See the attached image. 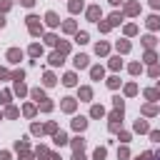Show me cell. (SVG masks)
Masks as SVG:
<instances>
[{"instance_id":"6da1fadb","label":"cell","mask_w":160,"mask_h":160,"mask_svg":"<svg viewBox=\"0 0 160 160\" xmlns=\"http://www.w3.org/2000/svg\"><path fill=\"white\" fill-rule=\"evenodd\" d=\"M25 20H28V30H30V35H35V38H38V35L42 32V25H40V18H35V15H28Z\"/></svg>"},{"instance_id":"7a4b0ae2","label":"cell","mask_w":160,"mask_h":160,"mask_svg":"<svg viewBox=\"0 0 160 160\" xmlns=\"http://www.w3.org/2000/svg\"><path fill=\"white\" fill-rule=\"evenodd\" d=\"M20 60H22V50H18V48H10V50H8V62L18 65Z\"/></svg>"},{"instance_id":"3957f363","label":"cell","mask_w":160,"mask_h":160,"mask_svg":"<svg viewBox=\"0 0 160 160\" xmlns=\"http://www.w3.org/2000/svg\"><path fill=\"white\" fill-rule=\"evenodd\" d=\"M45 22H48V25H50V28H58V25H60V18H58V15H55V12H52V10H50V12H48V15H45Z\"/></svg>"},{"instance_id":"277c9868","label":"cell","mask_w":160,"mask_h":160,"mask_svg":"<svg viewBox=\"0 0 160 160\" xmlns=\"http://www.w3.org/2000/svg\"><path fill=\"white\" fill-rule=\"evenodd\" d=\"M102 75H105L102 65H95V68H90V78H92V80H102Z\"/></svg>"},{"instance_id":"5b68a950","label":"cell","mask_w":160,"mask_h":160,"mask_svg":"<svg viewBox=\"0 0 160 160\" xmlns=\"http://www.w3.org/2000/svg\"><path fill=\"white\" fill-rule=\"evenodd\" d=\"M88 60H90L88 55H75V68H78V70H82V68H88Z\"/></svg>"},{"instance_id":"8992f818","label":"cell","mask_w":160,"mask_h":160,"mask_svg":"<svg viewBox=\"0 0 160 160\" xmlns=\"http://www.w3.org/2000/svg\"><path fill=\"white\" fill-rule=\"evenodd\" d=\"M72 128H75V130L80 132V130H85V128H88V120H85V118L80 115V118H75V120H72Z\"/></svg>"},{"instance_id":"52a82bcc","label":"cell","mask_w":160,"mask_h":160,"mask_svg":"<svg viewBox=\"0 0 160 160\" xmlns=\"http://www.w3.org/2000/svg\"><path fill=\"white\" fill-rule=\"evenodd\" d=\"M138 12H140V5L138 2H128L125 5V15H138Z\"/></svg>"},{"instance_id":"ba28073f","label":"cell","mask_w":160,"mask_h":160,"mask_svg":"<svg viewBox=\"0 0 160 160\" xmlns=\"http://www.w3.org/2000/svg\"><path fill=\"white\" fill-rule=\"evenodd\" d=\"M98 18H100V8H98V5H92V8H88V20H92V22H95Z\"/></svg>"},{"instance_id":"9c48e42d","label":"cell","mask_w":160,"mask_h":160,"mask_svg":"<svg viewBox=\"0 0 160 160\" xmlns=\"http://www.w3.org/2000/svg\"><path fill=\"white\" fill-rule=\"evenodd\" d=\"M50 65H62V52H60V50H55V52L50 55Z\"/></svg>"},{"instance_id":"30bf717a","label":"cell","mask_w":160,"mask_h":160,"mask_svg":"<svg viewBox=\"0 0 160 160\" xmlns=\"http://www.w3.org/2000/svg\"><path fill=\"white\" fill-rule=\"evenodd\" d=\"M75 82H78V78H75V72H68V75L62 78V85H68V88H72Z\"/></svg>"},{"instance_id":"8fae6325","label":"cell","mask_w":160,"mask_h":160,"mask_svg":"<svg viewBox=\"0 0 160 160\" xmlns=\"http://www.w3.org/2000/svg\"><path fill=\"white\" fill-rule=\"evenodd\" d=\"M62 110H65V112H72V110H75V100H72V98H65V100H62Z\"/></svg>"},{"instance_id":"7c38bea8","label":"cell","mask_w":160,"mask_h":160,"mask_svg":"<svg viewBox=\"0 0 160 160\" xmlns=\"http://www.w3.org/2000/svg\"><path fill=\"white\" fill-rule=\"evenodd\" d=\"M135 132H150V125H148L145 120H138V122H135Z\"/></svg>"},{"instance_id":"4fadbf2b","label":"cell","mask_w":160,"mask_h":160,"mask_svg":"<svg viewBox=\"0 0 160 160\" xmlns=\"http://www.w3.org/2000/svg\"><path fill=\"white\" fill-rule=\"evenodd\" d=\"M148 28H150V30H158V28H160V18H158V15H150V18H148Z\"/></svg>"},{"instance_id":"5bb4252c","label":"cell","mask_w":160,"mask_h":160,"mask_svg":"<svg viewBox=\"0 0 160 160\" xmlns=\"http://www.w3.org/2000/svg\"><path fill=\"white\" fill-rule=\"evenodd\" d=\"M68 10H70V12L82 10V0H70V2H68Z\"/></svg>"},{"instance_id":"9a60e30c","label":"cell","mask_w":160,"mask_h":160,"mask_svg":"<svg viewBox=\"0 0 160 160\" xmlns=\"http://www.w3.org/2000/svg\"><path fill=\"white\" fill-rule=\"evenodd\" d=\"M108 50H110L108 42H98V45H95V52H98V55H108Z\"/></svg>"},{"instance_id":"2e32d148","label":"cell","mask_w":160,"mask_h":160,"mask_svg":"<svg viewBox=\"0 0 160 160\" xmlns=\"http://www.w3.org/2000/svg\"><path fill=\"white\" fill-rule=\"evenodd\" d=\"M15 92H18L20 98H22V95L28 92V88H25V82H22V80H15Z\"/></svg>"},{"instance_id":"e0dca14e","label":"cell","mask_w":160,"mask_h":160,"mask_svg":"<svg viewBox=\"0 0 160 160\" xmlns=\"http://www.w3.org/2000/svg\"><path fill=\"white\" fill-rule=\"evenodd\" d=\"M90 115H92V118H102V115H105V108H102V105H92Z\"/></svg>"},{"instance_id":"ac0fdd59","label":"cell","mask_w":160,"mask_h":160,"mask_svg":"<svg viewBox=\"0 0 160 160\" xmlns=\"http://www.w3.org/2000/svg\"><path fill=\"white\" fill-rule=\"evenodd\" d=\"M28 52H30V55H32V58H38V55H42V48H40V45H38V42H32V45H30V50H28Z\"/></svg>"},{"instance_id":"d6986e66","label":"cell","mask_w":160,"mask_h":160,"mask_svg":"<svg viewBox=\"0 0 160 160\" xmlns=\"http://www.w3.org/2000/svg\"><path fill=\"white\" fill-rule=\"evenodd\" d=\"M42 82H45V85L50 88V85H55L58 80H55V75H52V72H45V75H42Z\"/></svg>"},{"instance_id":"ffe728a7","label":"cell","mask_w":160,"mask_h":160,"mask_svg":"<svg viewBox=\"0 0 160 160\" xmlns=\"http://www.w3.org/2000/svg\"><path fill=\"white\" fill-rule=\"evenodd\" d=\"M65 142H68V135H65L62 130H60V132H55V145H65Z\"/></svg>"},{"instance_id":"44dd1931","label":"cell","mask_w":160,"mask_h":160,"mask_svg":"<svg viewBox=\"0 0 160 160\" xmlns=\"http://www.w3.org/2000/svg\"><path fill=\"white\" fill-rule=\"evenodd\" d=\"M85 148V140L82 138H72V150H82Z\"/></svg>"},{"instance_id":"7402d4cb","label":"cell","mask_w":160,"mask_h":160,"mask_svg":"<svg viewBox=\"0 0 160 160\" xmlns=\"http://www.w3.org/2000/svg\"><path fill=\"white\" fill-rule=\"evenodd\" d=\"M118 50H120V52H128V50H130V42H128V40H118Z\"/></svg>"},{"instance_id":"603a6c76","label":"cell","mask_w":160,"mask_h":160,"mask_svg":"<svg viewBox=\"0 0 160 160\" xmlns=\"http://www.w3.org/2000/svg\"><path fill=\"white\" fill-rule=\"evenodd\" d=\"M58 50H60L62 55H68V52H70V42H65V40H62V42H58Z\"/></svg>"},{"instance_id":"cb8c5ba5","label":"cell","mask_w":160,"mask_h":160,"mask_svg":"<svg viewBox=\"0 0 160 160\" xmlns=\"http://www.w3.org/2000/svg\"><path fill=\"white\" fill-rule=\"evenodd\" d=\"M110 68H112V70H120V68H122V60H120V58H110Z\"/></svg>"},{"instance_id":"d4e9b609","label":"cell","mask_w":160,"mask_h":160,"mask_svg":"<svg viewBox=\"0 0 160 160\" xmlns=\"http://www.w3.org/2000/svg\"><path fill=\"white\" fill-rule=\"evenodd\" d=\"M80 98H82V100H90V98H92V90H90V88H80Z\"/></svg>"},{"instance_id":"484cf974","label":"cell","mask_w":160,"mask_h":160,"mask_svg":"<svg viewBox=\"0 0 160 160\" xmlns=\"http://www.w3.org/2000/svg\"><path fill=\"white\" fill-rule=\"evenodd\" d=\"M155 112H158L155 105H142V115H155Z\"/></svg>"},{"instance_id":"4316f807","label":"cell","mask_w":160,"mask_h":160,"mask_svg":"<svg viewBox=\"0 0 160 160\" xmlns=\"http://www.w3.org/2000/svg\"><path fill=\"white\" fill-rule=\"evenodd\" d=\"M120 20H122V15H118V12H112V15L108 18V22H110V25H118Z\"/></svg>"},{"instance_id":"83f0119b","label":"cell","mask_w":160,"mask_h":160,"mask_svg":"<svg viewBox=\"0 0 160 160\" xmlns=\"http://www.w3.org/2000/svg\"><path fill=\"white\" fill-rule=\"evenodd\" d=\"M62 30H65V32H75V22H72V20L62 22Z\"/></svg>"},{"instance_id":"f1b7e54d","label":"cell","mask_w":160,"mask_h":160,"mask_svg":"<svg viewBox=\"0 0 160 160\" xmlns=\"http://www.w3.org/2000/svg\"><path fill=\"white\" fill-rule=\"evenodd\" d=\"M75 42L85 45V42H88V32H78V35H75Z\"/></svg>"},{"instance_id":"f546056e","label":"cell","mask_w":160,"mask_h":160,"mask_svg":"<svg viewBox=\"0 0 160 160\" xmlns=\"http://www.w3.org/2000/svg\"><path fill=\"white\" fill-rule=\"evenodd\" d=\"M142 45H145V48H152V45H155V38H152V35H145V38H142Z\"/></svg>"},{"instance_id":"4dcf8cb0","label":"cell","mask_w":160,"mask_h":160,"mask_svg":"<svg viewBox=\"0 0 160 160\" xmlns=\"http://www.w3.org/2000/svg\"><path fill=\"white\" fill-rule=\"evenodd\" d=\"M32 98H35V100L40 102V100H45V92H42L40 88H35V90H32Z\"/></svg>"},{"instance_id":"1f68e13d","label":"cell","mask_w":160,"mask_h":160,"mask_svg":"<svg viewBox=\"0 0 160 160\" xmlns=\"http://www.w3.org/2000/svg\"><path fill=\"white\" fill-rule=\"evenodd\" d=\"M40 110H45V112H50V110H52V102H50V100L45 98V100L40 102Z\"/></svg>"},{"instance_id":"d6a6232c","label":"cell","mask_w":160,"mask_h":160,"mask_svg":"<svg viewBox=\"0 0 160 160\" xmlns=\"http://www.w3.org/2000/svg\"><path fill=\"white\" fill-rule=\"evenodd\" d=\"M118 85H120V78H115V75H112V78L108 80V88H112V90H115Z\"/></svg>"},{"instance_id":"836d02e7","label":"cell","mask_w":160,"mask_h":160,"mask_svg":"<svg viewBox=\"0 0 160 160\" xmlns=\"http://www.w3.org/2000/svg\"><path fill=\"white\" fill-rule=\"evenodd\" d=\"M145 98H148V100H158V90H152V88L145 90Z\"/></svg>"},{"instance_id":"e575fe53","label":"cell","mask_w":160,"mask_h":160,"mask_svg":"<svg viewBox=\"0 0 160 160\" xmlns=\"http://www.w3.org/2000/svg\"><path fill=\"white\" fill-rule=\"evenodd\" d=\"M92 158H95V160H105V148H98Z\"/></svg>"},{"instance_id":"d590c367","label":"cell","mask_w":160,"mask_h":160,"mask_svg":"<svg viewBox=\"0 0 160 160\" xmlns=\"http://www.w3.org/2000/svg\"><path fill=\"white\" fill-rule=\"evenodd\" d=\"M138 32V25H125V35H135Z\"/></svg>"},{"instance_id":"8d00e7d4","label":"cell","mask_w":160,"mask_h":160,"mask_svg":"<svg viewBox=\"0 0 160 160\" xmlns=\"http://www.w3.org/2000/svg\"><path fill=\"white\" fill-rule=\"evenodd\" d=\"M145 62H150V65L155 62V52H152V50H148V52H145Z\"/></svg>"},{"instance_id":"74e56055","label":"cell","mask_w":160,"mask_h":160,"mask_svg":"<svg viewBox=\"0 0 160 160\" xmlns=\"http://www.w3.org/2000/svg\"><path fill=\"white\" fill-rule=\"evenodd\" d=\"M135 92H138V88H135L132 82H130V85H125V95H135Z\"/></svg>"},{"instance_id":"f35d334b","label":"cell","mask_w":160,"mask_h":160,"mask_svg":"<svg viewBox=\"0 0 160 160\" xmlns=\"http://www.w3.org/2000/svg\"><path fill=\"white\" fill-rule=\"evenodd\" d=\"M22 112H25L28 118H32V115H35V108H32V105H25V108H22Z\"/></svg>"},{"instance_id":"ab89813d","label":"cell","mask_w":160,"mask_h":160,"mask_svg":"<svg viewBox=\"0 0 160 160\" xmlns=\"http://www.w3.org/2000/svg\"><path fill=\"white\" fill-rule=\"evenodd\" d=\"M42 130H45V132H58V125H55V122H48Z\"/></svg>"},{"instance_id":"60d3db41","label":"cell","mask_w":160,"mask_h":160,"mask_svg":"<svg viewBox=\"0 0 160 160\" xmlns=\"http://www.w3.org/2000/svg\"><path fill=\"white\" fill-rule=\"evenodd\" d=\"M128 155H130V152H128V148H120V150H118V160H125Z\"/></svg>"},{"instance_id":"b9f144b4","label":"cell","mask_w":160,"mask_h":160,"mask_svg":"<svg viewBox=\"0 0 160 160\" xmlns=\"http://www.w3.org/2000/svg\"><path fill=\"white\" fill-rule=\"evenodd\" d=\"M150 75H152V78H158V75H160V65H155V62H152V65H150Z\"/></svg>"},{"instance_id":"7bdbcfd3","label":"cell","mask_w":160,"mask_h":160,"mask_svg":"<svg viewBox=\"0 0 160 160\" xmlns=\"http://www.w3.org/2000/svg\"><path fill=\"white\" fill-rule=\"evenodd\" d=\"M45 42H48V45H58V38H55V35H45Z\"/></svg>"},{"instance_id":"ee69618b","label":"cell","mask_w":160,"mask_h":160,"mask_svg":"<svg viewBox=\"0 0 160 160\" xmlns=\"http://www.w3.org/2000/svg\"><path fill=\"white\" fill-rule=\"evenodd\" d=\"M10 78H12V80H22V78H25V72H22V70H15Z\"/></svg>"},{"instance_id":"f6af8a7d","label":"cell","mask_w":160,"mask_h":160,"mask_svg":"<svg viewBox=\"0 0 160 160\" xmlns=\"http://www.w3.org/2000/svg\"><path fill=\"white\" fill-rule=\"evenodd\" d=\"M0 102H10V92H8V90L0 92Z\"/></svg>"},{"instance_id":"bcb514c9","label":"cell","mask_w":160,"mask_h":160,"mask_svg":"<svg viewBox=\"0 0 160 160\" xmlns=\"http://www.w3.org/2000/svg\"><path fill=\"white\" fill-rule=\"evenodd\" d=\"M5 115H8V118H18V108H8Z\"/></svg>"},{"instance_id":"7dc6e473","label":"cell","mask_w":160,"mask_h":160,"mask_svg":"<svg viewBox=\"0 0 160 160\" xmlns=\"http://www.w3.org/2000/svg\"><path fill=\"white\" fill-rule=\"evenodd\" d=\"M130 72H132V75L140 72V62H130Z\"/></svg>"},{"instance_id":"c3c4849f","label":"cell","mask_w":160,"mask_h":160,"mask_svg":"<svg viewBox=\"0 0 160 160\" xmlns=\"http://www.w3.org/2000/svg\"><path fill=\"white\" fill-rule=\"evenodd\" d=\"M112 105H115V110H122V100L120 98H112Z\"/></svg>"},{"instance_id":"681fc988","label":"cell","mask_w":160,"mask_h":160,"mask_svg":"<svg viewBox=\"0 0 160 160\" xmlns=\"http://www.w3.org/2000/svg\"><path fill=\"white\" fill-rule=\"evenodd\" d=\"M0 10H2V12L10 10V0H0Z\"/></svg>"},{"instance_id":"f907efd6","label":"cell","mask_w":160,"mask_h":160,"mask_svg":"<svg viewBox=\"0 0 160 160\" xmlns=\"http://www.w3.org/2000/svg\"><path fill=\"white\" fill-rule=\"evenodd\" d=\"M150 138H152L155 142H160V130H150Z\"/></svg>"},{"instance_id":"816d5d0a","label":"cell","mask_w":160,"mask_h":160,"mask_svg":"<svg viewBox=\"0 0 160 160\" xmlns=\"http://www.w3.org/2000/svg\"><path fill=\"white\" fill-rule=\"evenodd\" d=\"M72 160H85V155H82V150H75V152H72Z\"/></svg>"},{"instance_id":"f5cc1de1","label":"cell","mask_w":160,"mask_h":160,"mask_svg":"<svg viewBox=\"0 0 160 160\" xmlns=\"http://www.w3.org/2000/svg\"><path fill=\"white\" fill-rule=\"evenodd\" d=\"M110 28H112V25H110V22H100V32H108V30H110Z\"/></svg>"},{"instance_id":"db71d44e","label":"cell","mask_w":160,"mask_h":160,"mask_svg":"<svg viewBox=\"0 0 160 160\" xmlns=\"http://www.w3.org/2000/svg\"><path fill=\"white\" fill-rule=\"evenodd\" d=\"M40 132H45V130H42L40 125H32V135H40Z\"/></svg>"},{"instance_id":"11a10c76","label":"cell","mask_w":160,"mask_h":160,"mask_svg":"<svg viewBox=\"0 0 160 160\" xmlns=\"http://www.w3.org/2000/svg\"><path fill=\"white\" fill-rule=\"evenodd\" d=\"M5 78H10V72H8V70H2V68H0V80H5Z\"/></svg>"},{"instance_id":"9f6ffc18","label":"cell","mask_w":160,"mask_h":160,"mask_svg":"<svg viewBox=\"0 0 160 160\" xmlns=\"http://www.w3.org/2000/svg\"><path fill=\"white\" fill-rule=\"evenodd\" d=\"M150 158H152V152H142V155H140L138 160H150Z\"/></svg>"},{"instance_id":"6f0895ef","label":"cell","mask_w":160,"mask_h":160,"mask_svg":"<svg viewBox=\"0 0 160 160\" xmlns=\"http://www.w3.org/2000/svg\"><path fill=\"white\" fill-rule=\"evenodd\" d=\"M0 160H10V152H5V150H2V152H0Z\"/></svg>"},{"instance_id":"680465c9","label":"cell","mask_w":160,"mask_h":160,"mask_svg":"<svg viewBox=\"0 0 160 160\" xmlns=\"http://www.w3.org/2000/svg\"><path fill=\"white\" fill-rule=\"evenodd\" d=\"M32 2H35V0H22V5H25V8H32Z\"/></svg>"},{"instance_id":"91938a15","label":"cell","mask_w":160,"mask_h":160,"mask_svg":"<svg viewBox=\"0 0 160 160\" xmlns=\"http://www.w3.org/2000/svg\"><path fill=\"white\" fill-rule=\"evenodd\" d=\"M150 5H152V8L158 10V8H160V0H150Z\"/></svg>"},{"instance_id":"94428289","label":"cell","mask_w":160,"mask_h":160,"mask_svg":"<svg viewBox=\"0 0 160 160\" xmlns=\"http://www.w3.org/2000/svg\"><path fill=\"white\" fill-rule=\"evenodd\" d=\"M0 28H5V18L2 15H0Z\"/></svg>"},{"instance_id":"6125c7cd","label":"cell","mask_w":160,"mask_h":160,"mask_svg":"<svg viewBox=\"0 0 160 160\" xmlns=\"http://www.w3.org/2000/svg\"><path fill=\"white\" fill-rule=\"evenodd\" d=\"M110 2H112V5H120V2H122V0H110Z\"/></svg>"},{"instance_id":"be15d7a7","label":"cell","mask_w":160,"mask_h":160,"mask_svg":"<svg viewBox=\"0 0 160 160\" xmlns=\"http://www.w3.org/2000/svg\"><path fill=\"white\" fill-rule=\"evenodd\" d=\"M158 160H160V152H158Z\"/></svg>"}]
</instances>
